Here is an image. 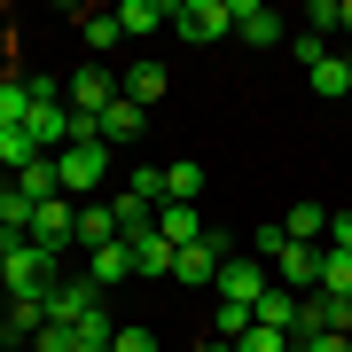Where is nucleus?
Instances as JSON below:
<instances>
[{"label": "nucleus", "instance_id": "34", "mask_svg": "<svg viewBox=\"0 0 352 352\" xmlns=\"http://www.w3.org/2000/svg\"><path fill=\"white\" fill-rule=\"evenodd\" d=\"M133 196L141 204H164V164H141V173H133Z\"/></svg>", "mask_w": 352, "mask_h": 352}, {"label": "nucleus", "instance_id": "18", "mask_svg": "<svg viewBox=\"0 0 352 352\" xmlns=\"http://www.w3.org/2000/svg\"><path fill=\"white\" fill-rule=\"evenodd\" d=\"M87 282H94V289H118V282H133V251H126V243H102Z\"/></svg>", "mask_w": 352, "mask_h": 352}, {"label": "nucleus", "instance_id": "14", "mask_svg": "<svg viewBox=\"0 0 352 352\" xmlns=\"http://www.w3.org/2000/svg\"><path fill=\"white\" fill-rule=\"evenodd\" d=\"M141 126H149V110H133L126 94L102 110V149H126V141H141Z\"/></svg>", "mask_w": 352, "mask_h": 352}, {"label": "nucleus", "instance_id": "10", "mask_svg": "<svg viewBox=\"0 0 352 352\" xmlns=\"http://www.w3.org/2000/svg\"><path fill=\"white\" fill-rule=\"evenodd\" d=\"M94 305H102V289H94L87 274H78V282H55V289H47V321H63V329H78V321L94 314Z\"/></svg>", "mask_w": 352, "mask_h": 352}, {"label": "nucleus", "instance_id": "42", "mask_svg": "<svg viewBox=\"0 0 352 352\" xmlns=\"http://www.w3.org/2000/svg\"><path fill=\"white\" fill-rule=\"evenodd\" d=\"M344 32H352V0H344Z\"/></svg>", "mask_w": 352, "mask_h": 352}, {"label": "nucleus", "instance_id": "35", "mask_svg": "<svg viewBox=\"0 0 352 352\" xmlns=\"http://www.w3.org/2000/svg\"><path fill=\"white\" fill-rule=\"evenodd\" d=\"M32 344H39V352H78V329H63V321H47V329H39Z\"/></svg>", "mask_w": 352, "mask_h": 352}, {"label": "nucleus", "instance_id": "22", "mask_svg": "<svg viewBox=\"0 0 352 352\" xmlns=\"http://www.w3.org/2000/svg\"><path fill=\"white\" fill-rule=\"evenodd\" d=\"M196 196H204V164H196V157L164 164V204H196Z\"/></svg>", "mask_w": 352, "mask_h": 352}, {"label": "nucleus", "instance_id": "29", "mask_svg": "<svg viewBox=\"0 0 352 352\" xmlns=\"http://www.w3.org/2000/svg\"><path fill=\"white\" fill-rule=\"evenodd\" d=\"M235 352H298V344H289V329H266V321H251V337H235Z\"/></svg>", "mask_w": 352, "mask_h": 352}, {"label": "nucleus", "instance_id": "12", "mask_svg": "<svg viewBox=\"0 0 352 352\" xmlns=\"http://www.w3.org/2000/svg\"><path fill=\"white\" fill-rule=\"evenodd\" d=\"M118 32H126V39H149V32H164V24H173V0H118Z\"/></svg>", "mask_w": 352, "mask_h": 352}, {"label": "nucleus", "instance_id": "31", "mask_svg": "<svg viewBox=\"0 0 352 352\" xmlns=\"http://www.w3.org/2000/svg\"><path fill=\"white\" fill-rule=\"evenodd\" d=\"M305 32H344V0H314V8H305Z\"/></svg>", "mask_w": 352, "mask_h": 352}, {"label": "nucleus", "instance_id": "21", "mask_svg": "<svg viewBox=\"0 0 352 352\" xmlns=\"http://www.w3.org/2000/svg\"><path fill=\"white\" fill-rule=\"evenodd\" d=\"M16 188H24L32 204H55V196H63V173H55V157H39V164H24V173H16Z\"/></svg>", "mask_w": 352, "mask_h": 352}, {"label": "nucleus", "instance_id": "33", "mask_svg": "<svg viewBox=\"0 0 352 352\" xmlns=\"http://www.w3.org/2000/svg\"><path fill=\"white\" fill-rule=\"evenodd\" d=\"M110 337H118V321H110V314H102V305H94V314L78 321V344H110Z\"/></svg>", "mask_w": 352, "mask_h": 352}, {"label": "nucleus", "instance_id": "32", "mask_svg": "<svg viewBox=\"0 0 352 352\" xmlns=\"http://www.w3.org/2000/svg\"><path fill=\"white\" fill-rule=\"evenodd\" d=\"M314 94H352V71H344V55H329V63L314 71Z\"/></svg>", "mask_w": 352, "mask_h": 352}, {"label": "nucleus", "instance_id": "43", "mask_svg": "<svg viewBox=\"0 0 352 352\" xmlns=\"http://www.w3.org/2000/svg\"><path fill=\"white\" fill-rule=\"evenodd\" d=\"M344 71H352V55H344Z\"/></svg>", "mask_w": 352, "mask_h": 352}, {"label": "nucleus", "instance_id": "25", "mask_svg": "<svg viewBox=\"0 0 352 352\" xmlns=\"http://www.w3.org/2000/svg\"><path fill=\"white\" fill-rule=\"evenodd\" d=\"M282 235H289V243H321V235H329V212H321V204H289Z\"/></svg>", "mask_w": 352, "mask_h": 352}, {"label": "nucleus", "instance_id": "11", "mask_svg": "<svg viewBox=\"0 0 352 352\" xmlns=\"http://www.w3.org/2000/svg\"><path fill=\"white\" fill-rule=\"evenodd\" d=\"M219 266H227L219 235H204V243H188V251H173V282H219Z\"/></svg>", "mask_w": 352, "mask_h": 352}, {"label": "nucleus", "instance_id": "3", "mask_svg": "<svg viewBox=\"0 0 352 352\" xmlns=\"http://www.w3.org/2000/svg\"><path fill=\"white\" fill-rule=\"evenodd\" d=\"M24 133L39 141V157H63V149H71V102H63V94H39L32 118H24Z\"/></svg>", "mask_w": 352, "mask_h": 352}, {"label": "nucleus", "instance_id": "17", "mask_svg": "<svg viewBox=\"0 0 352 352\" xmlns=\"http://www.w3.org/2000/svg\"><path fill=\"white\" fill-rule=\"evenodd\" d=\"M78 39H87V55L102 63V55H110L126 32H118V16H110V8H87V16H78Z\"/></svg>", "mask_w": 352, "mask_h": 352}, {"label": "nucleus", "instance_id": "5", "mask_svg": "<svg viewBox=\"0 0 352 352\" xmlns=\"http://www.w3.org/2000/svg\"><path fill=\"white\" fill-rule=\"evenodd\" d=\"M63 102H71L78 118H102V110L118 102V78H110V63H87V71H71V78H63Z\"/></svg>", "mask_w": 352, "mask_h": 352}, {"label": "nucleus", "instance_id": "40", "mask_svg": "<svg viewBox=\"0 0 352 352\" xmlns=\"http://www.w3.org/2000/svg\"><path fill=\"white\" fill-rule=\"evenodd\" d=\"M196 352H235V344H219V337H212V344H196Z\"/></svg>", "mask_w": 352, "mask_h": 352}, {"label": "nucleus", "instance_id": "24", "mask_svg": "<svg viewBox=\"0 0 352 352\" xmlns=\"http://www.w3.org/2000/svg\"><path fill=\"white\" fill-rule=\"evenodd\" d=\"M126 251H133V274H173V243H164L157 227H149V235H133Z\"/></svg>", "mask_w": 352, "mask_h": 352}, {"label": "nucleus", "instance_id": "39", "mask_svg": "<svg viewBox=\"0 0 352 352\" xmlns=\"http://www.w3.org/2000/svg\"><path fill=\"white\" fill-rule=\"evenodd\" d=\"M16 243H24V235H0V282H8V251H16Z\"/></svg>", "mask_w": 352, "mask_h": 352}, {"label": "nucleus", "instance_id": "20", "mask_svg": "<svg viewBox=\"0 0 352 352\" xmlns=\"http://www.w3.org/2000/svg\"><path fill=\"white\" fill-rule=\"evenodd\" d=\"M32 212L39 204L16 188V180H0V235H32Z\"/></svg>", "mask_w": 352, "mask_h": 352}, {"label": "nucleus", "instance_id": "38", "mask_svg": "<svg viewBox=\"0 0 352 352\" xmlns=\"http://www.w3.org/2000/svg\"><path fill=\"white\" fill-rule=\"evenodd\" d=\"M329 251H352V212H329Z\"/></svg>", "mask_w": 352, "mask_h": 352}, {"label": "nucleus", "instance_id": "28", "mask_svg": "<svg viewBox=\"0 0 352 352\" xmlns=\"http://www.w3.org/2000/svg\"><path fill=\"white\" fill-rule=\"evenodd\" d=\"M321 289L329 298H352V251H321Z\"/></svg>", "mask_w": 352, "mask_h": 352}, {"label": "nucleus", "instance_id": "1", "mask_svg": "<svg viewBox=\"0 0 352 352\" xmlns=\"http://www.w3.org/2000/svg\"><path fill=\"white\" fill-rule=\"evenodd\" d=\"M173 32L188 47H212V39L235 32V0H173Z\"/></svg>", "mask_w": 352, "mask_h": 352}, {"label": "nucleus", "instance_id": "15", "mask_svg": "<svg viewBox=\"0 0 352 352\" xmlns=\"http://www.w3.org/2000/svg\"><path fill=\"white\" fill-rule=\"evenodd\" d=\"M32 102H39V78H24V71H8V78H0V133H8V126H24V118H32Z\"/></svg>", "mask_w": 352, "mask_h": 352}, {"label": "nucleus", "instance_id": "36", "mask_svg": "<svg viewBox=\"0 0 352 352\" xmlns=\"http://www.w3.org/2000/svg\"><path fill=\"white\" fill-rule=\"evenodd\" d=\"M110 352H157V329H118Z\"/></svg>", "mask_w": 352, "mask_h": 352}, {"label": "nucleus", "instance_id": "37", "mask_svg": "<svg viewBox=\"0 0 352 352\" xmlns=\"http://www.w3.org/2000/svg\"><path fill=\"white\" fill-rule=\"evenodd\" d=\"M298 352H352V337H337V329H321V337H298Z\"/></svg>", "mask_w": 352, "mask_h": 352}, {"label": "nucleus", "instance_id": "8", "mask_svg": "<svg viewBox=\"0 0 352 352\" xmlns=\"http://www.w3.org/2000/svg\"><path fill=\"white\" fill-rule=\"evenodd\" d=\"M32 243H39V251H55V258H63V243H78V204H71V196L39 204V212H32Z\"/></svg>", "mask_w": 352, "mask_h": 352}, {"label": "nucleus", "instance_id": "30", "mask_svg": "<svg viewBox=\"0 0 352 352\" xmlns=\"http://www.w3.org/2000/svg\"><path fill=\"white\" fill-rule=\"evenodd\" d=\"M289 55H298L305 71H321V63H329V39H321V32H289Z\"/></svg>", "mask_w": 352, "mask_h": 352}, {"label": "nucleus", "instance_id": "26", "mask_svg": "<svg viewBox=\"0 0 352 352\" xmlns=\"http://www.w3.org/2000/svg\"><path fill=\"white\" fill-rule=\"evenodd\" d=\"M251 321H266V329H298V298H289V289H266V298L251 305Z\"/></svg>", "mask_w": 352, "mask_h": 352}, {"label": "nucleus", "instance_id": "13", "mask_svg": "<svg viewBox=\"0 0 352 352\" xmlns=\"http://www.w3.org/2000/svg\"><path fill=\"white\" fill-rule=\"evenodd\" d=\"M157 235L173 243V251H188V243H204L212 227H204V212H196V204H164V212H157Z\"/></svg>", "mask_w": 352, "mask_h": 352}, {"label": "nucleus", "instance_id": "6", "mask_svg": "<svg viewBox=\"0 0 352 352\" xmlns=\"http://www.w3.org/2000/svg\"><path fill=\"white\" fill-rule=\"evenodd\" d=\"M266 289H274V266H266V258H227L219 266V298L227 305H258Z\"/></svg>", "mask_w": 352, "mask_h": 352}, {"label": "nucleus", "instance_id": "27", "mask_svg": "<svg viewBox=\"0 0 352 352\" xmlns=\"http://www.w3.org/2000/svg\"><path fill=\"white\" fill-rule=\"evenodd\" d=\"M0 164H8V173H24V164H39V141H32L24 126H8V133H0Z\"/></svg>", "mask_w": 352, "mask_h": 352}, {"label": "nucleus", "instance_id": "4", "mask_svg": "<svg viewBox=\"0 0 352 352\" xmlns=\"http://www.w3.org/2000/svg\"><path fill=\"white\" fill-rule=\"evenodd\" d=\"M274 289H289V298H314L321 289V251L314 243H282L274 251Z\"/></svg>", "mask_w": 352, "mask_h": 352}, {"label": "nucleus", "instance_id": "16", "mask_svg": "<svg viewBox=\"0 0 352 352\" xmlns=\"http://www.w3.org/2000/svg\"><path fill=\"white\" fill-rule=\"evenodd\" d=\"M39 329H47V298H8V314H0V337H39Z\"/></svg>", "mask_w": 352, "mask_h": 352}, {"label": "nucleus", "instance_id": "2", "mask_svg": "<svg viewBox=\"0 0 352 352\" xmlns=\"http://www.w3.org/2000/svg\"><path fill=\"white\" fill-rule=\"evenodd\" d=\"M0 289H8V298H47V289H55V251H39V243L24 235L8 251V282H0Z\"/></svg>", "mask_w": 352, "mask_h": 352}, {"label": "nucleus", "instance_id": "23", "mask_svg": "<svg viewBox=\"0 0 352 352\" xmlns=\"http://www.w3.org/2000/svg\"><path fill=\"white\" fill-rule=\"evenodd\" d=\"M78 243H87V251L118 243V212H110V204H78Z\"/></svg>", "mask_w": 352, "mask_h": 352}, {"label": "nucleus", "instance_id": "7", "mask_svg": "<svg viewBox=\"0 0 352 352\" xmlns=\"http://www.w3.org/2000/svg\"><path fill=\"white\" fill-rule=\"evenodd\" d=\"M102 164H110V149H102V141H87V149H63V157H55V173H63V196H71V204L102 188Z\"/></svg>", "mask_w": 352, "mask_h": 352}, {"label": "nucleus", "instance_id": "19", "mask_svg": "<svg viewBox=\"0 0 352 352\" xmlns=\"http://www.w3.org/2000/svg\"><path fill=\"white\" fill-rule=\"evenodd\" d=\"M118 94H126L133 110H157V102H164V71H157V63H141V71L118 78Z\"/></svg>", "mask_w": 352, "mask_h": 352}, {"label": "nucleus", "instance_id": "9", "mask_svg": "<svg viewBox=\"0 0 352 352\" xmlns=\"http://www.w3.org/2000/svg\"><path fill=\"white\" fill-rule=\"evenodd\" d=\"M235 39H243V47H282L289 24L266 8V0H235Z\"/></svg>", "mask_w": 352, "mask_h": 352}, {"label": "nucleus", "instance_id": "41", "mask_svg": "<svg viewBox=\"0 0 352 352\" xmlns=\"http://www.w3.org/2000/svg\"><path fill=\"white\" fill-rule=\"evenodd\" d=\"M78 352H110V344H78Z\"/></svg>", "mask_w": 352, "mask_h": 352}]
</instances>
